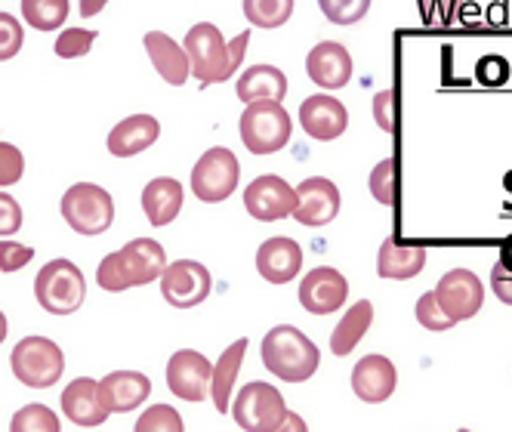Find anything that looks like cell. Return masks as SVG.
<instances>
[{
	"label": "cell",
	"instance_id": "obj_1",
	"mask_svg": "<svg viewBox=\"0 0 512 432\" xmlns=\"http://www.w3.org/2000/svg\"><path fill=\"white\" fill-rule=\"evenodd\" d=\"M164 269H167L164 247L152 238H133L121 250L108 254L99 263L96 281L105 294H121V291H127V287H142V284L161 281Z\"/></svg>",
	"mask_w": 512,
	"mask_h": 432
},
{
	"label": "cell",
	"instance_id": "obj_2",
	"mask_svg": "<svg viewBox=\"0 0 512 432\" xmlns=\"http://www.w3.org/2000/svg\"><path fill=\"white\" fill-rule=\"evenodd\" d=\"M263 365L281 380V383H306L321 362L318 346L294 324H275L263 337L260 346Z\"/></svg>",
	"mask_w": 512,
	"mask_h": 432
},
{
	"label": "cell",
	"instance_id": "obj_3",
	"mask_svg": "<svg viewBox=\"0 0 512 432\" xmlns=\"http://www.w3.org/2000/svg\"><path fill=\"white\" fill-rule=\"evenodd\" d=\"M182 47H186V56L192 62V75L201 87L226 84L238 71V65L232 62V50H229L226 38L219 34V28L213 22L192 25Z\"/></svg>",
	"mask_w": 512,
	"mask_h": 432
},
{
	"label": "cell",
	"instance_id": "obj_4",
	"mask_svg": "<svg viewBox=\"0 0 512 432\" xmlns=\"http://www.w3.org/2000/svg\"><path fill=\"white\" fill-rule=\"evenodd\" d=\"M13 377L28 389H50L65 371V352L50 337H22L10 355Z\"/></svg>",
	"mask_w": 512,
	"mask_h": 432
},
{
	"label": "cell",
	"instance_id": "obj_5",
	"mask_svg": "<svg viewBox=\"0 0 512 432\" xmlns=\"http://www.w3.org/2000/svg\"><path fill=\"white\" fill-rule=\"evenodd\" d=\"M238 130H241V142L247 146V152L275 155L290 142L294 121H290L284 102H253L244 108Z\"/></svg>",
	"mask_w": 512,
	"mask_h": 432
},
{
	"label": "cell",
	"instance_id": "obj_6",
	"mask_svg": "<svg viewBox=\"0 0 512 432\" xmlns=\"http://www.w3.org/2000/svg\"><path fill=\"white\" fill-rule=\"evenodd\" d=\"M59 210H62V220L68 223V229L84 238H96L112 229V223H115V201L96 183L71 186L62 195Z\"/></svg>",
	"mask_w": 512,
	"mask_h": 432
},
{
	"label": "cell",
	"instance_id": "obj_7",
	"mask_svg": "<svg viewBox=\"0 0 512 432\" xmlns=\"http://www.w3.org/2000/svg\"><path fill=\"white\" fill-rule=\"evenodd\" d=\"M34 297L50 315H71L84 306L87 278L71 260H50L34 278Z\"/></svg>",
	"mask_w": 512,
	"mask_h": 432
},
{
	"label": "cell",
	"instance_id": "obj_8",
	"mask_svg": "<svg viewBox=\"0 0 512 432\" xmlns=\"http://www.w3.org/2000/svg\"><path fill=\"white\" fill-rule=\"evenodd\" d=\"M232 417L244 432H275L287 417V402L281 389L253 380L241 386L232 402Z\"/></svg>",
	"mask_w": 512,
	"mask_h": 432
},
{
	"label": "cell",
	"instance_id": "obj_9",
	"mask_svg": "<svg viewBox=\"0 0 512 432\" xmlns=\"http://www.w3.org/2000/svg\"><path fill=\"white\" fill-rule=\"evenodd\" d=\"M238 183H241V164L235 152L226 146L207 149L192 167V192L204 204L226 201L238 189Z\"/></svg>",
	"mask_w": 512,
	"mask_h": 432
},
{
	"label": "cell",
	"instance_id": "obj_10",
	"mask_svg": "<svg viewBox=\"0 0 512 432\" xmlns=\"http://www.w3.org/2000/svg\"><path fill=\"white\" fill-rule=\"evenodd\" d=\"M297 204H300L297 189L290 186L284 176H275V173L256 176L244 189V207L253 220H260V223L287 220V216L297 213Z\"/></svg>",
	"mask_w": 512,
	"mask_h": 432
},
{
	"label": "cell",
	"instance_id": "obj_11",
	"mask_svg": "<svg viewBox=\"0 0 512 432\" xmlns=\"http://www.w3.org/2000/svg\"><path fill=\"white\" fill-rule=\"evenodd\" d=\"M158 284H161V297L173 309H195L210 297L213 278L207 266L198 260H176V263H167Z\"/></svg>",
	"mask_w": 512,
	"mask_h": 432
},
{
	"label": "cell",
	"instance_id": "obj_12",
	"mask_svg": "<svg viewBox=\"0 0 512 432\" xmlns=\"http://www.w3.org/2000/svg\"><path fill=\"white\" fill-rule=\"evenodd\" d=\"M432 294H435L438 306H442V312L457 324V321L479 315V309L485 303V284L469 269H451L438 278Z\"/></svg>",
	"mask_w": 512,
	"mask_h": 432
},
{
	"label": "cell",
	"instance_id": "obj_13",
	"mask_svg": "<svg viewBox=\"0 0 512 432\" xmlns=\"http://www.w3.org/2000/svg\"><path fill=\"white\" fill-rule=\"evenodd\" d=\"M213 380V365L198 349H179L167 362V386L182 402H204Z\"/></svg>",
	"mask_w": 512,
	"mask_h": 432
},
{
	"label": "cell",
	"instance_id": "obj_14",
	"mask_svg": "<svg viewBox=\"0 0 512 432\" xmlns=\"http://www.w3.org/2000/svg\"><path fill=\"white\" fill-rule=\"evenodd\" d=\"M349 300V281L331 266H318L300 281V306L312 315H331Z\"/></svg>",
	"mask_w": 512,
	"mask_h": 432
},
{
	"label": "cell",
	"instance_id": "obj_15",
	"mask_svg": "<svg viewBox=\"0 0 512 432\" xmlns=\"http://www.w3.org/2000/svg\"><path fill=\"white\" fill-rule=\"evenodd\" d=\"M297 213L294 220L300 226H309V229H318V226H327L337 220L340 213V189L337 183H331L327 176H309L297 186Z\"/></svg>",
	"mask_w": 512,
	"mask_h": 432
},
{
	"label": "cell",
	"instance_id": "obj_16",
	"mask_svg": "<svg viewBox=\"0 0 512 432\" xmlns=\"http://www.w3.org/2000/svg\"><path fill=\"white\" fill-rule=\"evenodd\" d=\"M300 124H303L306 136H312L318 142H331L346 133L349 112L337 96L315 93V96L303 99V105H300Z\"/></svg>",
	"mask_w": 512,
	"mask_h": 432
},
{
	"label": "cell",
	"instance_id": "obj_17",
	"mask_svg": "<svg viewBox=\"0 0 512 432\" xmlns=\"http://www.w3.org/2000/svg\"><path fill=\"white\" fill-rule=\"evenodd\" d=\"M303 269V247L287 238V235H275L266 238L256 250V272H260L269 284H290Z\"/></svg>",
	"mask_w": 512,
	"mask_h": 432
},
{
	"label": "cell",
	"instance_id": "obj_18",
	"mask_svg": "<svg viewBox=\"0 0 512 432\" xmlns=\"http://www.w3.org/2000/svg\"><path fill=\"white\" fill-rule=\"evenodd\" d=\"M152 395V380L139 371H112L99 380V402L108 414H130Z\"/></svg>",
	"mask_w": 512,
	"mask_h": 432
},
{
	"label": "cell",
	"instance_id": "obj_19",
	"mask_svg": "<svg viewBox=\"0 0 512 432\" xmlns=\"http://www.w3.org/2000/svg\"><path fill=\"white\" fill-rule=\"evenodd\" d=\"M398 386V371L386 355H364L352 368V392L361 402L380 405Z\"/></svg>",
	"mask_w": 512,
	"mask_h": 432
},
{
	"label": "cell",
	"instance_id": "obj_20",
	"mask_svg": "<svg viewBox=\"0 0 512 432\" xmlns=\"http://www.w3.org/2000/svg\"><path fill=\"white\" fill-rule=\"evenodd\" d=\"M306 71L315 87L340 90L352 81V56L343 44L324 41V44H315L312 53L306 56Z\"/></svg>",
	"mask_w": 512,
	"mask_h": 432
},
{
	"label": "cell",
	"instance_id": "obj_21",
	"mask_svg": "<svg viewBox=\"0 0 512 432\" xmlns=\"http://www.w3.org/2000/svg\"><path fill=\"white\" fill-rule=\"evenodd\" d=\"M161 136V124L152 115H130L121 124H115L108 130L105 146L115 158H133L145 149H152Z\"/></svg>",
	"mask_w": 512,
	"mask_h": 432
},
{
	"label": "cell",
	"instance_id": "obj_22",
	"mask_svg": "<svg viewBox=\"0 0 512 432\" xmlns=\"http://www.w3.org/2000/svg\"><path fill=\"white\" fill-rule=\"evenodd\" d=\"M145 53H149L155 71L170 87H182L192 78V62L186 56V47L176 44L170 34H164V31L145 34Z\"/></svg>",
	"mask_w": 512,
	"mask_h": 432
},
{
	"label": "cell",
	"instance_id": "obj_23",
	"mask_svg": "<svg viewBox=\"0 0 512 432\" xmlns=\"http://www.w3.org/2000/svg\"><path fill=\"white\" fill-rule=\"evenodd\" d=\"M62 411L71 423L78 426H99L108 420V411L99 402V380L78 377L62 389Z\"/></svg>",
	"mask_w": 512,
	"mask_h": 432
},
{
	"label": "cell",
	"instance_id": "obj_24",
	"mask_svg": "<svg viewBox=\"0 0 512 432\" xmlns=\"http://www.w3.org/2000/svg\"><path fill=\"white\" fill-rule=\"evenodd\" d=\"M426 260L429 254L423 244H398L395 238H386L377 254V275L389 281H408L423 272Z\"/></svg>",
	"mask_w": 512,
	"mask_h": 432
},
{
	"label": "cell",
	"instance_id": "obj_25",
	"mask_svg": "<svg viewBox=\"0 0 512 432\" xmlns=\"http://www.w3.org/2000/svg\"><path fill=\"white\" fill-rule=\"evenodd\" d=\"M182 201H186V192L173 176H158L142 189V210L152 226H170L182 213Z\"/></svg>",
	"mask_w": 512,
	"mask_h": 432
},
{
	"label": "cell",
	"instance_id": "obj_26",
	"mask_svg": "<svg viewBox=\"0 0 512 432\" xmlns=\"http://www.w3.org/2000/svg\"><path fill=\"white\" fill-rule=\"evenodd\" d=\"M235 93L244 105L253 102H284L287 96V78L275 65H250L235 84Z\"/></svg>",
	"mask_w": 512,
	"mask_h": 432
},
{
	"label": "cell",
	"instance_id": "obj_27",
	"mask_svg": "<svg viewBox=\"0 0 512 432\" xmlns=\"http://www.w3.org/2000/svg\"><path fill=\"white\" fill-rule=\"evenodd\" d=\"M244 352H247V340H235L229 349H223L219 362L213 365V380H210V395H213V405L219 414H229L232 411V386L241 374V362H244Z\"/></svg>",
	"mask_w": 512,
	"mask_h": 432
},
{
	"label": "cell",
	"instance_id": "obj_28",
	"mask_svg": "<svg viewBox=\"0 0 512 432\" xmlns=\"http://www.w3.org/2000/svg\"><path fill=\"white\" fill-rule=\"evenodd\" d=\"M374 324V303L371 300H358L343 318H340V324L334 328V334H331V352L334 355H349V352H355V346L364 340V334H368V328Z\"/></svg>",
	"mask_w": 512,
	"mask_h": 432
},
{
	"label": "cell",
	"instance_id": "obj_29",
	"mask_svg": "<svg viewBox=\"0 0 512 432\" xmlns=\"http://www.w3.org/2000/svg\"><path fill=\"white\" fill-rule=\"evenodd\" d=\"M68 0H25L22 16L31 28L38 31H56L68 19Z\"/></svg>",
	"mask_w": 512,
	"mask_h": 432
},
{
	"label": "cell",
	"instance_id": "obj_30",
	"mask_svg": "<svg viewBox=\"0 0 512 432\" xmlns=\"http://www.w3.org/2000/svg\"><path fill=\"white\" fill-rule=\"evenodd\" d=\"M244 16L256 28H278L294 16L290 0H244Z\"/></svg>",
	"mask_w": 512,
	"mask_h": 432
},
{
	"label": "cell",
	"instance_id": "obj_31",
	"mask_svg": "<svg viewBox=\"0 0 512 432\" xmlns=\"http://www.w3.org/2000/svg\"><path fill=\"white\" fill-rule=\"evenodd\" d=\"M10 432H62V423L47 405H25L13 414Z\"/></svg>",
	"mask_w": 512,
	"mask_h": 432
},
{
	"label": "cell",
	"instance_id": "obj_32",
	"mask_svg": "<svg viewBox=\"0 0 512 432\" xmlns=\"http://www.w3.org/2000/svg\"><path fill=\"white\" fill-rule=\"evenodd\" d=\"M133 432H186L182 414L170 405H152L149 411H142Z\"/></svg>",
	"mask_w": 512,
	"mask_h": 432
},
{
	"label": "cell",
	"instance_id": "obj_33",
	"mask_svg": "<svg viewBox=\"0 0 512 432\" xmlns=\"http://www.w3.org/2000/svg\"><path fill=\"white\" fill-rule=\"evenodd\" d=\"M371 195L383 207H392L398 201V164L392 158H383L371 170Z\"/></svg>",
	"mask_w": 512,
	"mask_h": 432
},
{
	"label": "cell",
	"instance_id": "obj_34",
	"mask_svg": "<svg viewBox=\"0 0 512 432\" xmlns=\"http://www.w3.org/2000/svg\"><path fill=\"white\" fill-rule=\"evenodd\" d=\"M96 41V31H84V28H65L59 38H56V56L59 59H81L90 53Z\"/></svg>",
	"mask_w": 512,
	"mask_h": 432
},
{
	"label": "cell",
	"instance_id": "obj_35",
	"mask_svg": "<svg viewBox=\"0 0 512 432\" xmlns=\"http://www.w3.org/2000/svg\"><path fill=\"white\" fill-rule=\"evenodd\" d=\"M417 321H420V328H426V331H448V328H454V321L442 312V306H438V300H435V294L429 291V294H423L420 300H417Z\"/></svg>",
	"mask_w": 512,
	"mask_h": 432
},
{
	"label": "cell",
	"instance_id": "obj_36",
	"mask_svg": "<svg viewBox=\"0 0 512 432\" xmlns=\"http://www.w3.org/2000/svg\"><path fill=\"white\" fill-rule=\"evenodd\" d=\"M25 173V158L10 142H0V189L16 186Z\"/></svg>",
	"mask_w": 512,
	"mask_h": 432
},
{
	"label": "cell",
	"instance_id": "obj_37",
	"mask_svg": "<svg viewBox=\"0 0 512 432\" xmlns=\"http://www.w3.org/2000/svg\"><path fill=\"white\" fill-rule=\"evenodd\" d=\"M22 41H25V34H22L19 19L10 13H0V62H10L22 50Z\"/></svg>",
	"mask_w": 512,
	"mask_h": 432
},
{
	"label": "cell",
	"instance_id": "obj_38",
	"mask_svg": "<svg viewBox=\"0 0 512 432\" xmlns=\"http://www.w3.org/2000/svg\"><path fill=\"white\" fill-rule=\"evenodd\" d=\"M371 10L368 0H349V4H337V0H324L321 4V13L337 22V25H352L358 19H364V13Z\"/></svg>",
	"mask_w": 512,
	"mask_h": 432
},
{
	"label": "cell",
	"instance_id": "obj_39",
	"mask_svg": "<svg viewBox=\"0 0 512 432\" xmlns=\"http://www.w3.org/2000/svg\"><path fill=\"white\" fill-rule=\"evenodd\" d=\"M34 260V247L16 244V241H0V272H19Z\"/></svg>",
	"mask_w": 512,
	"mask_h": 432
},
{
	"label": "cell",
	"instance_id": "obj_40",
	"mask_svg": "<svg viewBox=\"0 0 512 432\" xmlns=\"http://www.w3.org/2000/svg\"><path fill=\"white\" fill-rule=\"evenodd\" d=\"M22 229V207L13 195L0 192V238H13Z\"/></svg>",
	"mask_w": 512,
	"mask_h": 432
},
{
	"label": "cell",
	"instance_id": "obj_41",
	"mask_svg": "<svg viewBox=\"0 0 512 432\" xmlns=\"http://www.w3.org/2000/svg\"><path fill=\"white\" fill-rule=\"evenodd\" d=\"M395 105H398L395 90H380L374 96V121L380 124L383 133H395Z\"/></svg>",
	"mask_w": 512,
	"mask_h": 432
},
{
	"label": "cell",
	"instance_id": "obj_42",
	"mask_svg": "<svg viewBox=\"0 0 512 432\" xmlns=\"http://www.w3.org/2000/svg\"><path fill=\"white\" fill-rule=\"evenodd\" d=\"M506 75H509V68H506V59H503V56H485V59L479 62V81L488 84V87L503 84Z\"/></svg>",
	"mask_w": 512,
	"mask_h": 432
},
{
	"label": "cell",
	"instance_id": "obj_43",
	"mask_svg": "<svg viewBox=\"0 0 512 432\" xmlns=\"http://www.w3.org/2000/svg\"><path fill=\"white\" fill-rule=\"evenodd\" d=\"M491 291H494V297H497L500 303L512 306V272H509L503 263H497V266L491 269Z\"/></svg>",
	"mask_w": 512,
	"mask_h": 432
},
{
	"label": "cell",
	"instance_id": "obj_44",
	"mask_svg": "<svg viewBox=\"0 0 512 432\" xmlns=\"http://www.w3.org/2000/svg\"><path fill=\"white\" fill-rule=\"evenodd\" d=\"M275 432H309V426H306V420H303L300 414H294V411H287L284 423H281V426H278Z\"/></svg>",
	"mask_w": 512,
	"mask_h": 432
},
{
	"label": "cell",
	"instance_id": "obj_45",
	"mask_svg": "<svg viewBox=\"0 0 512 432\" xmlns=\"http://www.w3.org/2000/svg\"><path fill=\"white\" fill-rule=\"evenodd\" d=\"M7 334H10V321H7V315L0 312V343L7 340Z\"/></svg>",
	"mask_w": 512,
	"mask_h": 432
},
{
	"label": "cell",
	"instance_id": "obj_46",
	"mask_svg": "<svg viewBox=\"0 0 512 432\" xmlns=\"http://www.w3.org/2000/svg\"><path fill=\"white\" fill-rule=\"evenodd\" d=\"M81 10L84 13H96V10H102V4H81Z\"/></svg>",
	"mask_w": 512,
	"mask_h": 432
},
{
	"label": "cell",
	"instance_id": "obj_47",
	"mask_svg": "<svg viewBox=\"0 0 512 432\" xmlns=\"http://www.w3.org/2000/svg\"><path fill=\"white\" fill-rule=\"evenodd\" d=\"M457 432H469V429H457Z\"/></svg>",
	"mask_w": 512,
	"mask_h": 432
}]
</instances>
